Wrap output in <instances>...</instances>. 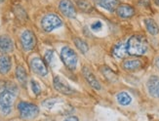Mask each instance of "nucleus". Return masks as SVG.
<instances>
[{"label": "nucleus", "mask_w": 159, "mask_h": 121, "mask_svg": "<svg viewBox=\"0 0 159 121\" xmlns=\"http://www.w3.org/2000/svg\"><path fill=\"white\" fill-rule=\"evenodd\" d=\"M63 25V21L55 14H47L41 20V26L45 31L50 32Z\"/></svg>", "instance_id": "20e7f679"}, {"label": "nucleus", "mask_w": 159, "mask_h": 121, "mask_svg": "<svg viewBox=\"0 0 159 121\" xmlns=\"http://www.w3.org/2000/svg\"><path fill=\"white\" fill-rule=\"evenodd\" d=\"M44 59H45V62L47 63L49 66H53L54 64V51L48 50L47 52L45 53Z\"/></svg>", "instance_id": "b1692460"}, {"label": "nucleus", "mask_w": 159, "mask_h": 121, "mask_svg": "<svg viewBox=\"0 0 159 121\" xmlns=\"http://www.w3.org/2000/svg\"><path fill=\"white\" fill-rule=\"evenodd\" d=\"M144 25L147 26V31L151 35H156L159 32V27L152 19H146V20H144Z\"/></svg>", "instance_id": "a211bd4d"}, {"label": "nucleus", "mask_w": 159, "mask_h": 121, "mask_svg": "<svg viewBox=\"0 0 159 121\" xmlns=\"http://www.w3.org/2000/svg\"><path fill=\"white\" fill-rule=\"evenodd\" d=\"M127 43L120 42L116 44L112 49V54L116 59H122L127 54Z\"/></svg>", "instance_id": "2eb2a0df"}, {"label": "nucleus", "mask_w": 159, "mask_h": 121, "mask_svg": "<svg viewBox=\"0 0 159 121\" xmlns=\"http://www.w3.org/2000/svg\"><path fill=\"white\" fill-rule=\"evenodd\" d=\"M2 1H4V0H0V3H1Z\"/></svg>", "instance_id": "7c9ffc66"}, {"label": "nucleus", "mask_w": 159, "mask_h": 121, "mask_svg": "<svg viewBox=\"0 0 159 121\" xmlns=\"http://www.w3.org/2000/svg\"><path fill=\"white\" fill-rule=\"evenodd\" d=\"M148 50V44L146 38L141 35L131 36L127 42V52L133 56L144 55Z\"/></svg>", "instance_id": "f03ea898"}, {"label": "nucleus", "mask_w": 159, "mask_h": 121, "mask_svg": "<svg viewBox=\"0 0 159 121\" xmlns=\"http://www.w3.org/2000/svg\"><path fill=\"white\" fill-rule=\"evenodd\" d=\"M14 49V42L8 35L0 36V53L7 54L12 52Z\"/></svg>", "instance_id": "f8f14e48"}, {"label": "nucleus", "mask_w": 159, "mask_h": 121, "mask_svg": "<svg viewBox=\"0 0 159 121\" xmlns=\"http://www.w3.org/2000/svg\"><path fill=\"white\" fill-rule=\"evenodd\" d=\"M147 87L149 95L159 99V77L157 75H151L148 78Z\"/></svg>", "instance_id": "9d476101"}, {"label": "nucleus", "mask_w": 159, "mask_h": 121, "mask_svg": "<svg viewBox=\"0 0 159 121\" xmlns=\"http://www.w3.org/2000/svg\"><path fill=\"white\" fill-rule=\"evenodd\" d=\"M59 9L67 18H75L76 16L75 7L71 0H60L59 3Z\"/></svg>", "instance_id": "6e6552de"}, {"label": "nucleus", "mask_w": 159, "mask_h": 121, "mask_svg": "<svg viewBox=\"0 0 159 121\" xmlns=\"http://www.w3.org/2000/svg\"><path fill=\"white\" fill-rule=\"evenodd\" d=\"M54 88L60 93H62L64 95H71L74 93V90L71 87V85L67 84L62 77L60 76H55L54 77Z\"/></svg>", "instance_id": "0eeeda50"}, {"label": "nucleus", "mask_w": 159, "mask_h": 121, "mask_svg": "<svg viewBox=\"0 0 159 121\" xmlns=\"http://www.w3.org/2000/svg\"><path fill=\"white\" fill-rule=\"evenodd\" d=\"M30 67L40 76H46L48 74V68L46 67V64L40 58H33L30 60Z\"/></svg>", "instance_id": "1a4fd4ad"}, {"label": "nucleus", "mask_w": 159, "mask_h": 121, "mask_svg": "<svg viewBox=\"0 0 159 121\" xmlns=\"http://www.w3.org/2000/svg\"><path fill=\"white\" fill-rule=\"evenodd\" d=\"M64 121H78V118L75 117V116H69V117L65 118Z\"/></svg>", "instance_id": "cd10ccee"}, {"label": "nucleus", "mask_w": 159, "mask_h": 121, "mask_svg": "<svg viewBox=\"0 0 159 121\" xmlns=\"http://www.w3.org/2000/svg\"><path fill=\"white\" fill-rule=\"evenodd\" d=\"M18 109H19V111H20L21 116L25 119L33 118L39 113L38 106L33 105V104L26 103V102H21V103H19L18 104Z\"/></svg>", "instance_id": "39448f33"}, {"label": "nucleus", "mask_w": 159, "mask_h": 121, "mask_svg": "<svg viewBox=\"0 0 159 121\" xmlns=\"http://www.w3.org/2000/svg\"><path fill=\"white\" fill-rule=\"evenodd\" d=\"M122 67L126 71H133L142 67V62L140 60H126L122 64Z\"/></svg>", "instance_id": "f3484780"}, {"label": "nucleus", "mask_w": 159, "mask_h": 121, "mask_svg": "<svg viewBox=\"0 0 159 121\" xmlns=\"http://www.w3.org/2000/svg\"><path fill=\"white\" fill-rule=\"evenodd\" d=\"M60 59H62L64 66L68 69L74 71V69L76 68L78 58L76 53L74 52L71 47L64 46V47L62 48V50H60Z\"/></svg>", "instance_id": "7ed1b4c3"}, {"label": "nucleus", "mask_w": 159, "mask_h": 121, "mask_svg": "<svg viewBox=\"0 0 159 121\" xmlns=\"http://www.w3.org/2000/svg\"><path fill=\"white\" fill-rule=\"evenodd\" d=\"M30 83H31V89L33 91L34 95H39L41 93V88H40L39 84L34 80H31Z\"/></svg>", "instance_id": "393cba45"}, {"label": "nucleus", "mask_w": 159, "mask_h": 121, "mask_svg": "<svg viewBox=\"0 0 159 121\" xmlns=\"http://www.w3.org/2000/svg\"><path fill=\"white\" fill-rule=\"evenodd\" d=\"M102 24L101 21H96V22H93V24L91 25V29L94 30V31L100 30V29H102Z\"/></svg>", "instance_id": "a878e982"}, {"label": "nucleus", "mask_w": 159, "mask_h": 121, "mask_svg": "<svg viewBox=\"0 0 159 121\" xmlns=\"http://www.w3.org/2000/svg\"><path fill=\"white\" fill-rule=\"evenodd\" d=\"M21 43L25 51H30L33 49L36 43L33 32L29 29L25 30L21 35Z\"/></svg>", "instance_id": "423d86ee"}, {"label": "nucleus", "mask_w": 159, "mask_h": 121, "mask_svg": "<svg viewBox=\"0 0 159 121\" xmlns=\"http://www.w3.org/2000/svg\"><path fill=\"white\" fill-rule=\"evenodd\" d=\"M55 104H56V100H54V99H48L45 102H43V105L48 109H51Z\"/></svg>", "instance_id": "bb28decb"}, {"label": "nucleus", "mask_w": 159, "mask_h": 121, "mask_svg": "<svg viewBox=\"0 0 159 121\" xmlns=\"http://www.w3.org/2000/svg\"><path fill=\"white\" fill-rule=\"evenodd\" d=\"M116 14L122 19H128L134 16L135 10L133 7H131L130 5L127 4H121L118 5L117 9H116Z\"/></svg>", "instance_id": "ddd939ff"}, {"label": "nucleus", "mask_w": 159, "mask_h": 121, "mask_svg": "<svg viewBox=\"0 0 159 121\" xmlns=\"http://www.w3.org/2000/svg\"><path fill=\"white\" fill-rule=\"evenodd\" d=\"M11 67H12L11 58L7 55L0 56V73L7 74L11 71Z\"/></svg>", "instance_id": "4468645a"}, {"label": "nucleus", "mask_w": 159, "mask_h": 121, "mask_svg": "<svg viewBox=\"0 0 159 121\" xmlns=\"http://www.w3.org/2000/svg\"><path fill=\"white\" fill-rule=\"evenodd\" d=\"M73 42H74V44H75V46L77 47V49L80 51L81 53H83V54L87 53V51H88L89 48H88V45L86 44L85 41H83L80 38H74Z\"/></svg>", "instance_id": "4be33fe9"}, {"label": "nucleus", "mask_w": 159, "mask_h": 121, "mask_svg": "<svg viewBox=\"0 0 159 121\" xmlns=\"http://www.w3.org/2000/svg\"><path fill=\"white\" fill-rule=\"evenodd\" d=\"M155 64H156V67L159 68V57L156 59V60H155Z\"/></svg>", "instance_id": "c85d7f7f"}, {"label": "nucleus", "mask_w": 159, "mask_h": 121, "mask_svg": "<svg viewBox=\"0 0 159 121\" xmlns=\"http://www.w3.org/2000/svg\"><path fill=\"white\" fill-rule=\"evenodd\" d=\"M102 72L104 73V75L106 77V79H109L110 82H116L117 81V75L111 71L109 67H104L102 68Z\"/></svg>", "instance_id": "412c9836"}, {"label": "nucleus", "mask_w": 159, "mask_h": 121, "mask_svg": "<svg viewBox=\"0 0 159 121\" xmlns=\"http://www.w3.org/2000/svg\"><path fill=\"white\" fill-rule=\"evenodd\" d=\"M82 73H83V75L84 77H85V79L88 81V83L90 84L94 89L96 90H101V84H100V82L98 81V79L96 78V76L94 75V73H93L90 69H89V67H84L82 68Z\"/></svg>", "instance_id": "9b49d317"}, {"label": "nucleus", "mask_w": 159, "mask_h": 121, "mask_svg": "<svg viewBox=\"0 0 159 121\" xmlns=\"http://www.w3.org/2000/svg\"><path fill=\"white\" fill-rule=\"evenodd\" d=\"M18 89L13 83L7 82L0 87V110L3 114H9L12 110V106Z\"/></svg>", "instance_id": "f257e3e1"}, {"label": "nucleus", "mask_w": 159, "mask_h": 121, "mask_svg": "<svg viewBox=\"0 0 159 121\" xmlns=\"http://www.w3.org/2000/svg\"><path fill=\"white\" fill-rule=\"evenodd\" d=\"M16 76H17V79L18 81L21 83L22 85H26V81H27V74H26V69L22 67H18L17 69H16Z\"/></svg>", "instance_id": "aec40b11"}, {"label": "nucleus", "mask_w": 159, "mask_h": 121, "mask_svg": "<svg viewBox=\"0 0 159 121\" xmlns=\"http://www.w3.org/2000/svg\"><path fill=\"white\" fill-rule=\"evenodd\" d=\"M77 5L81 11L85 12V13H89V12L93 11V7L91 6V4L88 1H86V0H78Z\"/></svg>", "instance_id": "5701e85b"}, {"label": "nucleus", "mask_w": 159, "mask_h": 121, "mask_svg": "<svg viewBox=\"0 0 159 121\" xmlns=\"http://www.w3.org/2000/svg\"><path fill=\"white\" fill-rule=\"evenodd\" d=\"M155 2H156V4H158L159 5V0H155Z\"/></svg>", "instance_id": "c756f323"}, {"label": "nucleus", "mask_w": 159, "mask_h": 121, "mask_svg": "<svg viewBox=\"0 0 159 121\" xmlns=\"http://www.w3.org/2000/svg\"><path fill=\"white\" fill-rule=\"evenodd\" d=\"M116 100L121 105H128L132 102V98L126 92H120L116 95Z\"/></svg>", "instance_id": "6ab92c4d"}, {"label": "nucleus", "mask_w": 159, "mask_h": 121, "mask_svg": "<svg viewBox=\"0 0 159 121\" xmlns=\"http://www.w3.org/2000/svg\"><path fill=\"white\" fill-rule=\"evenodd\" d=\"M97 4L107 11L113 12L118 7V0H97Z\"/></svg>", "instance_id": "dca6fc26"}]
</instances>
